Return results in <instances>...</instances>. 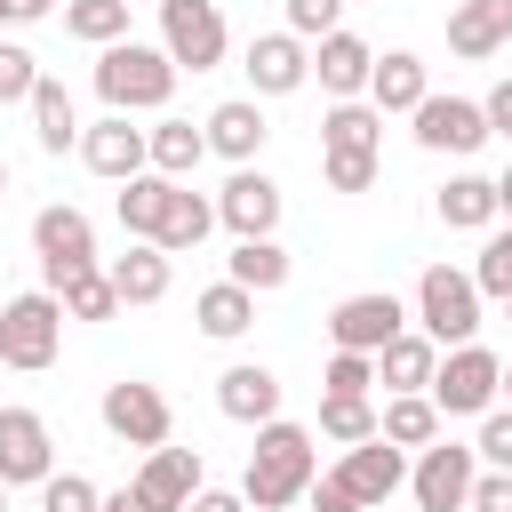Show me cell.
<instances>
[{"label":"cell","instance_id":"6da1fadb","mask_svg":"<svg viewBox=\"0 0 512 512\" xmlns=\"http://www.w3.org/2000/svg\"><path fill=\"white\" fill-rule=\"evenodd\" d=\"M312 472H320L312 424L272 416V424H256V448H248V472H240V504L248 512H296L304 488H312Z\"/></svg>","mask_w":512,"mask_h":512},{"label":"cell","instance_id":"7a4b0ae2","mask_svg":"<svg viewBox=\"0 0 512 512\" xmlns=\"http://www.w3.org/2000/svg\"><path fill=\"white\" fill-rule=\"evenodd\" d=\"M96 96H104V112H120V120L168 112V96H176L168 48H152V40H112V48H96Z\"/></svg>","mask_w":512,"mask_h":512},{"label":"cell","instance_id":"3957f363","mask_svg":"<svg viewBox=\"0 0 512 512\" xmlns=\"http://www.w3.org/2000/svg\"><path fill=\"white\" fill-rule=\"evenodd\" d=\"M480 288H472V272H456V264H424L416 272V336H432L440 352H456V344H480Z\"/></svg>","mask_w":512,"mask_h":512},{"label":"cell","instance_id":"277c9868","mask_svg":"<svg viewBox=\"0 0 512 512\" xmlns=\"http://www.w3.org/2000/svg\"><path fill=\"white\" fill-rule=\"evenodd\" d=\"M56 352H64V304H56L48 288L8 296V304H0V368L40 376V368H56Z\"/></svg>","mask_w":512,"mask_h":512},{"label":"cell","instance_id":"5b68a950","mask_svg":"<svg viewBox=\"0 0 512 512\" xmlns=\"http://www.w3.org/2000/svg\"><path fill=\"white\" fill-rule=\"evenodd\" d=\"M496 384H504V360H496L488 344H456V352H440L424 400L440 408V424H448V416H488V408H496Z\"/></svg>","mask_w":512,"mask_h":512},{"label":"cell","instance_id":"8992f818","mask_svg":"<svg viewBox=\"0 0 512 512\" xmlns=\"http://www.w3.org/2000/svg\"><path fill=\"white\" fill-rule=\"evenodd\" d=\"M32 256H40V288H48V296H56L72 272L104 264V256H96V224H88L72 200H48V208L32 216Z\"/></svg>","mask_w":512,"mask_h":512},{"label":"cell","instance_id":"52a82bcc","mask_svg":"<svg viewBox=\"0 0 512 512\" xmlns=\"http://www.w3.org/2000/svg\"><path fill=\"white\" fill-rule=\"evenodd\" d=\"M96 416H104V432L120 440V448H168V432H176V408H168V392L160 384H144V376H120V384H104V400H96Z\"/></svg>","mask_w":512,"mask_h":512},{"label":"cell","instance_id":"ba28073f","mask_svg":"<svg viewBox=\"0 0 512 512\" xmlns=\"http://www.w3.org/2000/svg\"><path fill=\"white\" fill-rule=\"evenodd\" d=\"M160 48L176 72H216L232 32H224V8L216 0H160Z\"/></svg>","mask_w":512,"mask_h":512},{"label":"cell","instance_id":"9c48e42d","mask_svg":"<svg viewBox=\"0 0 512 512\" xmlns=\"http://www.w3.org/2000/svg\"><path fill=\"white\" fill-rule=\"evenodd\" d=\"M400 328H408V304H400L392 288H360V296H336V304H328V344H336V352H368V360H376Z\"/></svg>","mask_w":512,"mask_h":512},{"label":"cell","instance_id":"30bf717a","mask_svg":"<svg viewBox=\"0 0 512 512\" xmlns=\"http://www.w3.org/2000/svg\"><path fill=\"white\" fill-rule=\"evenodd\" d=\"M472 472H480V456L464 448V440H432V448H416V464H408V496H416V512H464V496H472Z\"/></svg>","mask_w":512,"mask_h":512},{"label":"cell","instance_id":"8fae6325","mask_svg":"<svg viewBox=\"0 0 512 512\" xmlns=\"http://www.w3.org/2000/svg\"><path fill=\"white\" fill-rule=\"evenodd\" d=\"M56 472V432L40 408H0V488H40Z\"/></svg>","mask_w":512,"mask_h":512},{"label":"cell","instance_id":"7c38bea8","mask_svg":"<svg viewBox=\"0 0 512 512\" xmlns=\"http://www.w3.org/2000/svg\"><path fill=\"white\" fill-rule=\"evenodd\" d=\"M408 120H416V144H424V152H448V160H472V152L488 144L480 96H424Z\"/></svg>","mask_w":512,"mask_h":512},{"label":"cell","instance_id":"4fadbf2b","mask_svg":"<svg viewBox=\"0 0 512 512\" xmlns=\"http://www.w3.org/2000/svg\"><path fill=\"white\" fill-rule=\"evenodd\" d=\"M216 224H224L232 240H272V232H280V184H272L264 168H232L224 192H216Z\"/></svg>","mask_w":512,"mask_h":512},{"label":"cell","instance_id":"5bb4252c","mask_svg":"<svg viewBox=\"0 0 512 512\" xmlns=\"http://www.w3.org/2000/svg\"><path fill=\"white\" fill-rule=\"evenodd\" d=\"M240 72H248V96H256V104H264V96H296V88L312 80V48H304L296 32H256L248 56H240Z\"/></svg>","mask_w":512,"mask_h":512},{"label":"cell","instance_id":"9a60e30c","mask_svg":"<svg viewBox=\"0 0 512 512\" xmlns=\"http://www.w3.org/2000/svg\"><path fill=\"white\" fill-rule=\"evenodd\" d=\"M200 488H208V480H200V448H152V456L136 464V480H128V496H136L144 512H184Z\"/></svg>","mask_w":512,"mask_h":512},{"label":"cell","instance_id":"2e32d148","mask_svg":"<svg viewBox=\"0 0 512 512\" xmlns=\"http://www.w3.org/2000/svg\"><path fill=\"white\" fill-rule=\"evenodd\" d=\"M200 136H208V152H216V160H232V168H256V152H264L272 120H264V104H256V96H224V104L200 120Z\"/></svg>","mask_w":512,"mask_h":512},{"label":"cell","instance_id":"e0dca14e","mask_svg":"<svg viewBox=\"0 0 512 512\" xmlns=\"http://www.w3.org/2000/svg\"><path fill=\"white\" fill-rule=\"evenodd\" d=\"M336 472H344V488L360 496V512H376L384 496L408 488V448H392V440H360V448L336 456Z\"/></svg>","mask_w":512,"mask_h":512},{"label":"cell","instance_id":"ac0fdd59","mask_svg":"<svg viewBox=\"0 0 512 512\" xmlns=\"http://www.w3.org/2000/svg\"><path fill=\"white\" fill-rule=\"evenodd\" d=\"M80 160H88L104 184H128V176H144V128L120 120V112H104V120L80 128Z\"/></svg>","mask_w":512,"mask_h":512},{"label":"cell","instance_id":"d6986e66","mask_svg":"<svg viewBox=\"0 0 512 512\" xmlns=\"http://www.w3.org/2000/svg\"><path fill=\"white\" fill-rule=\"evenodd\" d=\"M368 72H376V48H368L360 32H328V40H312V80H320L336 104L368 96Z\"/></svg>","mask_w":512,"mask_h":512},{"label":"cell","instance_id":"ffe728a7","mask_svg":"<svg viewBox=\"0 0 512 512\" xmlns=\"http://www.w3.org/2000/svg\"><path fill=\"white\" fill-rule=\"evenodd\" d=\"M512 48V0H456L448 8V56H504Z\"/></svg>","mask_w":512,"mask_h":512},{"label":"cell","instance_id":"44dd1931","mask_svg":"<svg viewBox=\"0 0 512 512\" xmlns=\"http://www.w3.org/2000/svg\"><path fill=\"white\" fill-rule=\"evenodd\" d=\"M216 408H224L232 424H272V416H280V376H272L264 360H232V368L216 376Z\"/></svg>","mask_w":512,"mask_h":512},{"label":"cell","instance_id":"7402d4cb","mask_svg":"<svg viewBox=\"0 0 512 512\" xmlns=\"http://www.w3.org/2000/svg\"><path fill=\"white\" fill-rule=\"evenodd\" d=\"M104 280H112V296H120V304H160V296H168V280H176V256H160L152 240H128V248L104 264Z\"/></svg>","mask_w":512,"mask_h":512},{"label":"cell","instance_id":"603a6c76","mask_svg":"<svg viewBox=\"0 0 512 512\" xmlns=\"http://www.w3.org/2000/svg\"><path fill=\"white\" fill-rule=\"evenodd\" d=\"M424 96H432L424 56H416V48H384L376 72H368V104H376V112H416Z\"/></svg>","mask_w":512,"mask_h":512},{"label":"cell","instance_id":"cb8c5ba5","mask_svg":"<svg viewBox=\"0 0 512 512\" xmlns=\"http://www.w3.org/2000/svg\"><path fill=\"white\" fill-rule=\"evenodd\" d=\"M208 232H216V200H208V192H192V184H168V208H160L152 248H160V256H192Z\"/></svg>","mask_w":512,"mask_h":512},{"label":"cell","instance_id":"d4e9b609","mask_svg":"<svg viewBox=\"0 0 512 512\" xmlns=\"http://www.w3.org/2000/svg\"><path fill=\"white\" fill-rule=\"evenodd\" d=\"M200 160H208V136H200L192 120H152V128H144V168H152V176L192 184Z\"/></svg>","mask_w":512,"mask_h":512},{"label":"cell","instance_id":"484cf974","mask_svg":"<svg viewBox=\"0 0 512 512\" xmlns=\"http://www.w3.org/2000/svg\"><path fill=\"white\" fill-rule=\"evenodd\" d=\"M432 208H440L448 232H496V176H472V168H464V176L440 184Z\"/></svg>","mask_w":512,"mask_h":512},{"label":"cell","instance_id":"4316f807","mask_svg":"<svg viewBox=\"0 0 512 512\" xmlns=\"http://www.w3.org/2000/svg\"><path fill=\"white\" fill-rule=\"evenodd\" d=\"M192 320H200V336L240 344V336L256 328V296H248V288H232V280H208V288L192 296Z\"/></svg>","mask_w":512,"mask_h":512},{"label":"cell","instance_id":"83f0119b","mask_svg":"<svg viewBox=\"0 0 512 512\" xmlns=\"http://www.w3.org/2000/svg\"><path fill=\"white\" fill-rule=\"evenodd\" d=\"M432 368H440V344H432V336H416V328H400V336L376 352V384H384V392H424V384H432Z\"/></svg>","mask_w":512,"mask_h":512},{"label":"cell","instance_id":"f1b7e54d","mask_svg":"<svg viewBox=\"0 0 512 512\" xmlns=\"http://www.w3.org/2000/svg\"><path fill=\"white\" fill-rule=\"evenodd\" d=\"M448 424H440V408L424 400V392H392L384 408H376V440H392V448H432Z\"/></svg>","mask_w":512,"mask_h":512},{"label":"cell","instance_id":"f546056e","mask_svg":"<svg viewBox=\"0 0 512 512\" xmlns=\"http://www.w3.org/2000/svg\"><path fill=\"white\" fill-rule=\"evenodd\" d=\"M32 136H40V152H80V112H72V96H64V80H48L40 72V88H32Z\"/></svg>","mask_w":512,"mask_h":512},{"label":"cell","instance_id":"4dcf8cb0","mask_svg":"<svg viewBox=\"0 0 512 512\" xmlns=\"http://www.w3.org/2000/svg\"><path fill=\"white\" fill-rule=\"evenodd\" d=\"M376 144H384V112H376L368 96L320 112V152H376Z\"/></svg>","mask_w":512,"mask_h":512},{"label":"cell","instance_id":"1f68e13d","mask_svg":"<svg viewBox=\"0 0 512 512\" xmlns=\"http://www.w3.org/2000/svg\"><path fill=\"white\" fill-rule=\"evenodd\" d=\"M288 272H296V256H288L280 240H240V248H232V264H224V280H232V288H248V296L288 288Z\"/></svg>","mask_w":512,"mask_h":512},{"label":"cell","instance_id":"d6a6232c","mask_svg":"<svg viewBox=\"0 0 512 512\" xmlns=\"http://www.w3.org/2000/svg\"><path fill=\"white\" fill-rule=\"evenodd\" d=\"M112 208H120V232H128V240H152V232H160V208H168V176H152V168L128 176V184L112 192Z\"/></svg>","mask_w":512,"mask_h":512},{"label":"cell","instance_id":"836d02e7","mask_svg":"<svg viewBox=\"0 0 512 512\" xmlns=\"http://www.w3.org/2000/svg\"><path fill=\"white\" fill-rule=\"evenodd\" d=\"M312 440H328V448H360V440H376V400L320 392V424H312Z\"/></svg>","mask_w":512,"mask_h":512},{"label":"cell","instance_id":"e575fe53","mask_svg":"<svg viewBox=\"0 0 512 512\" xmlns=\"http://www.w3.org/2000/svg\"><path fill=\"white\" fill-rule=\"evenodd\" d=\"M64 32L88 48H112L128 40V0H64Z\"/></svg>","mask_w":512,"mask_h":512},{"label":"cell","instance_id":"d590c367","mask_svg":"<svg viewBox=\"0 0 512 512\" xmlns=\"http://www.w3.org/2000/svg\"><path fill=\"white\" fill-rule=\"evenodd\" d=\"M56 304H64V320H112V312H120V296H112V280H104V264H88V272H72V280L56 288Z\"/></svg>","mask_w":512,"mask_h":512},{"label":"cell","instance_id":"8d00e7d4","mask_svg":"<svg viewBox=\"0 0 512 512\" xmlns=\"http://www.w3.org/2000/svg\"><path fill=\"white\" fill-rule=\"evenodd\" d=\"M472 288L496 296V304L512 296V224H496V232L480 240V256H472Z\"/></svg>","mask_w":512,"mask_h":512},{"label":"cell","instance_id":"74e56055","mask_svg":"<svg viewBox=\"0 0 512 512\" xmlns=\"http://www.w3.org/2000/svg\"><path fill=\"white\" fill-rule=\"evenodd\" d=\"M96 504H104V488L88 472H48L40 480V512H96Z\"/></svg>","mask_w":512,"mask_h":512},{"label":"cell","instance_id":"f35d334b","mask_svg":"<svg viewBox=\"0 0 512 512\" xmlns=\"http://www.w3.org/2000/svg\"><path fill=\"white\" fill-rule=\"evenodd\" d=\"M32 88H40V56L24 40H0V104H32Z\"/></svg>","mask_w":512,"mask_h":512},{"label":"cell","instance_id":"ab89813d","mask_svg":"<svg viewBox=\"0 0 512 512\" xmlns=\"http://www.w3.org/2000/svg\"><path fill=\"white\" fill-rule=\"evenodd\" d=\"M280 32H296V40L312 48V40L344 32V0H288V24H280Z\"/></svg>","mask_w":512,"mask_h":512},{"label":"cell","instance_id":"60d3db41","mask_svg":"<svg viewBox=\"0 0 512 512\" xmlns=\"http://www.w3.org/2000/svg\"><path fill=\"white\" fill-rule=\"evenodd\" d=\"M320 384H328V392H344V400H368V384H376V360H368V352H328Z\"/></svg>","mask_w":512,"mask_h":512},{"label":"cell","instance_id":"b9f144b4","mask_svg":"<svg viewBox=\"0 0 512 512\" xmlns=\"http://www.w3.org/2000/svg\"><path fill=\"white\" fill-rule=\"evenodd\" d=\"M472 456H480V472H512V408H488V416H480Z\"/></svg>","mask_w":512,"mask_h":512},{"label":"cell","instance_id":"7bdbcfd3","mask_svg":"<svg viewBox=\"0 0 512 512\" xmlns=\"http://www.w3.org/2000/svg\"><path fill=\"white\" fill-rule=\"evenodd\" d=\"M320 176H328V192H368L376 184V152H320Z\"/></svg>","mask_w":512,"mask_h":512},{"label":"cell","instance_id":"ee69618b","mask_svg":"<svg viewBox=\"0 0 512 512\" xmlns=\"http://www.w3.org/2000/svg\"><path fill=\"white\" fill-rule=\"evenodd\" d=\"M304 512H360V496L344 488V472L328 464V472H312V488H304Z\"/></svg>","mask_w":512,"mask_h":512},{"label":"cell","instance_id":"f6af8a7d","mask_svg":"<svg viewBox=\"0 0 512 512\" xmlns=\"http://www.w3.org/2000/svg\"><path fill=\"white\" fill-rule=\"evenodd\" d=\"M464 512H512V472H472Z\"/></svg>","mask_w":512,"mask_h":512},{"label":"cell","instance_id":"bcb514c9","mask_svg":"<svg viewBox=\"0 0 512 512\" xmlns=\"http://www.w3.org/2000/svg\"><path fill=\"white\" fill-rule=\"evenodd\" d=\"M480 112H488V136H512V80H496L480 96Z\"/></svg>","mask_w":512,"mask_h":512},{"label":"cell","instance_id":"7dc6e473","mask_svg":"<svg viewBox=\"0 0 512 512\" xmlns=\"http://www.w3.org/2000/svg\"><path fill=\"white\" fill-rule=\"evenodd\" d=\"M184 512H248V504H240V488H200Z\"/></svg>","mask_w":512,"mask_h":512},{"label":"cell","instance_id":"c3c4849f","mask_svg":"<svg viewBox=\"0 0 512 512\" xmlns=\"http://www.w3.org/2000/svg\"><path fill=\"white\" fill-rule=\"evenodd\" d=\"M0 16L8 24H40V16H56V0H0Z\"/></svg>","mask_w":512,"mask_h":512},{"label":"cell","instance_id":"681fc988","mask_svg":"<svg viewBox=\"0 0 512 512\" xmlns=\"http://www.w3.org/2000/svg\"><path fill=\"white\" fill-rule=\"evenodd\" d=\"M496 216H504V224H512V168H504V176H496Z\"/></svg>","mask_w":512,"mask_h":512},{"label":"cell","instance_id":"f907efd6","mask_svg":"<svg viewBox=\"0 0 512 512\" xmlns=\"http://www.w3.org/2000/svg\"><path fill=\"white\" fill-rule=\"evenodd\" d=\"M96 512H144V504H136V496H128V488H112V496H104V504H96Z\"/></svg>","mask_w":512,"mask_h":512},{"label":"cell","instance_id":"816d5d0a","mask_svg":"<svg viewBox=\"0 0 512 512\" xmlns=\"http://www.w3.org/2000/svg\"><path fill=\"white\" fill-rule=\"evenodd\" d=\"M496 408H512V360H504V384H496Z\"/></svg>","mask_w":512,"mask_h":512},{"label":"cell","instance_id":"f5cc1de1","mask_svg":"<svg viewBox=\"0 0 512 512\" xmlns=\"http://www.w3.org/2000/svg\"><path fill=\"white\" fill-rule=\"evenodd\" d=\"M0 192H8V160H0Z\"/></svg>","mask_w":512,"mask_h":512},{"label":"cell","instance_id":"db71d44e","mask_svg":"<svg viewBox=\"0 0 512 512\" xmlns=\"http://www.w3.org/2000/svg\"><path fill=\"white\" fill-rule=\"evenodd\" d=\"M0 40H8V16H0Z\"/></svg>","mask_w":512,"mask_h":512},{"label":"cell","instance_id":"11a10c76","mask_svg":"<svg viewBox=\"0 0 512 512\" xmlns=\"http://www.w3.org/2000/svg\"><path fill=\"white\" fill-rule=\"evenodd\" d=\"M0 512H8V488H0Z\"/></svg>","mask_w":512,"mask_h":512},{"label":"cell","instance_id":"9f6ffc18","mask_svg":"<svg viewBox=\"0 0 512 512\" xmlns=\"http://www.w3.org/2000/svg\"><path fill=\"white\" fill-rule=\"evenodd\" d=\"M504 312H512V296H504Z\"/></svg>","mask_w":512,"mask_h":512},{"label":"cell","instance_id":"6f0895ef","mask_svg":"<svg viewBox=\"0 0 512 512\" xmlns=\"http://www.w3.org/2000/svg\"><path fill=\"white\" fill-rule=\"evenodd\" d=\"M296 512H304V504H296Z\"/></svg>","mask_w":512,"mask_h":512}]
</instances>
